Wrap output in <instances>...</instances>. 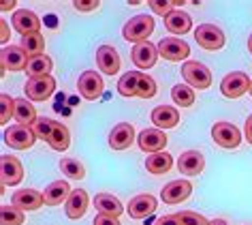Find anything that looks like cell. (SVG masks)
Listing matches in <instances>:
<instances>
[{
	"label": "cell",
	"instance_id": "f1b7e54d",
	"mask_svg": "<svg viewBox=\"0 0 252 225\" xmlns=\"http://www.w3.org/2000/svg\"><path fill=\"white\" fill-rule=\"evenodd\" d=\"M173 165V157L169 152H154L146 159V170L154 176H160V174H167Z\"/></svg>",
	"mask_w": 252,
	"mask_h": 225
},
{
	"label": "cell",
	"instance_id": "60d3db41",
	"mask_svg": "<svg viewBox=\"0 0 252 225\" xmlns=\"http://www.w3.org/2000/svg\"><path fill=\"white\" fill-rule=\"evenodd\" d=\"M94 225H122L116 217H107V215H96L94 217Z\"/></svg>",
	"mask_w": 252,
	"mask_h": 225
},
{
	"label": "cell",
	"instance_id": "f35d334b",
	"mask_svg": "<svg viewBox=\"0 0 252 225\" xmlns=\"http://www.w3.org/2000/svg\"><path fill=\"white\" fill-rule=\"evenodd\" d=\"M173 7H175V4H173V0H171V2H156V0H152V2H150V9H152L154 13H160L162 17L171 13Z\"/></svg>",
	"mask_w": 252,
	"mask_h": 225
},
{
	"label": "cell",
	"instance_id": "9c48e42d",
	"mask_svg": "<svg viewBox=\"0 0 252 225\" xmlns=\"http://www.w3.org/2000/svg\"><path fill=\"white\" fill-rule=\"evenodd\" d=\"M28 54L20 45H7L0 52V62H2V73L4 71H26L28 67Z\"/></svg>",
	"mask_w": 252,
	"mask_h": 225
},
{
	"label": "cell",
	"instance_id": "1f68e13d",
	"mask_svg": "<svg viewBox=\"0 0 252 225\" xmlns=\"http://www.w3.org/2000/svg\"><path fill=\"white\" fill-rule=\"evenodd\" d=\"M60 172L64 174L66 178H71V180H81L86 176V167L84 163H79L77 159H71V157H64L60 161Z\"/></svg>",
	"mask_w": 252,
	"mask_h": 225
},
{
	"label": "cell",
	"instance_id": "44dd1931",
	"mask_svg": "<svg viewBox=\"0 0 252 225\" xmlns=\"http://www.w3.org/2000/svg\"><path fill=\"white\" fill-rule=\"evenodd\" d=\"M158 208V202H156L154 195H148V193H143V195H137L128 202V215L130 219H146L148 215H152V212Z\"/></svg>",
	"mask_w": 252,
	"mask_h": 225
},
{
	"label": "cell",
	"instance_id": "5bb4252c",
	"mask_svg": "<svg viewBox=\"0 0 252 225\" xmlns=\"http://www.w3.org/2000/svg\"><path fill=\"white\" fill-rule=\"evenodd\" d=\"M192 193V185L188 180H171L162 187L160 191V199L165 204H180V202H186Z\"/></svg>",
	"mask_w": 252,
	"mask_h": 225
},
{
	"label": "cell",
	"instance_id": "f6af8a7d",
	"mask_svg": "<svg viewBox=\"0 0 252 225\" xmlns=\"http://www.w3.org/2000/svg\"><path fill=\"white\" fill-rule=\"evenodd\" d=\"M210 225H229V221H224V219H212Z\"/></svg>",
	"mask_w": 252,
	"mask_h": 225
},
{
	"label": "cell",
	"instance_id": "ac0fdd59",
	"mask_svg": "<svg viewBox=\"0 0 252 225\" xmlns=\"http://www.w3.org/2000/svg\"><path fill=\"white\" fill-rule=\"evenodd\" d=\"M203 167H205V159L199 150H186L178 159V170L184 176H199L203 172Z\"/></svg>",
	"mask_w": 252,
	"mask_h": 225
},
{
	"label": "cell",
	"instance_id": "30bf717a",
	"mask_svg": "<svg viewBox=\"0 0 252 225\" xmlns=\"http://www.w3.org/2000/svg\"><path fill=\"white\" fill-rule=\"evenodd\" d=\"M190 47L186 41L178 39V37H167L158 43V56H162L165 60H173V62H182L188 58Z\"/></svg>",
	"mask_w": 252,
	"mask_h": 225
},
{
	"label": "cell",
	"instance_id": "e0dca14e",
	"mask_svg": "<svg viewBox=\"0 0 252 225\" xmlns=\"http://www.w3.org/2000/svg\"><path fill=\"white\" fill-rule=\"evenodd\" d=\"M130 58L139 69H152L158 60V45L150 41H143V43H137L130 52Z\"/></svg>",
	"mask_w": 252,
	"mask_h": 225
},
{
	"label": "cell",
	"instance_id": "603a6c76",
	"mask_svg": "<svg viewBox=\"0 0 252 225\" xmlns=\"http://www.w3.org/2000/svg\"><path fill=\"white\" fill-rule=\"evenodd\" d=\"M92 204H94V208L98 210V215H107V217L120 219V215L124 212L122 202H120L116 195H111V193H98V195L94 197Z\"/></svg>",
	"mask_w": 252,
	"mask_h": 225
},
{
	"label": "cell",
	"instance_id": "4316f807",
	"mask_svg": "<svg viewBox=\"0 0 252 225\" xmlns=\"http://www.w3.org/2000/svg\"><path fill=\"white\" fill-rule=\"evenodd\" d=\"M47 144L54 150H58V152H64V150L71 146V131H68L62 122L54 120V124H52V135H49V142Z\"/></svg>",
	"mask_w": 252,
	"mask_h": 225
},
{
	"label": "cell",
	"instance_id": "b9f144b4",
	"mask_svg": "<svg viewBox=\"0 0 252 225\" xmlns=\"http://www.w3.org/2000/svg\"><path fill=\"white\" fill-rule=\"evenodd\" d=\"M154 225H182V223H180V217L178 215H165V217L156 219Z\"/></svg>",
	"mask_w": 252,
	"mask_h": 225
},
{
	"label": "cell",
	"instance_id": "7c38bea8",
	"mask_svg": "<svg viewBox=\"0 0 252 225\" xmlns=\"http://www.w3.org/2000/svg\"><path fill=\"white\" fill-rule=\"evenodd\" d=\"M11 24H13V28H15L22 37L41 33V20H39V15H36L34 11H28V9L15 11L13 17H11Z\"/></svg>",
	"mask_w": 252,
	"mask_h": 225
},
{
	"label": "cell",
	"instance_id": "484cf974",
	"mask_svg": "<svg viewBox=\"0 0 252 225\" xmlns=\"http://www.w3.org/2000/svg\"><path fill=\"white\" fill-rule=\"evenodd\" d=\"M13 118L17 120V124H24V127H32L36 122V110L34 105L30 103V99H15V114Z\"/></svg>",
	"mask_w": 252,
	"mask_h": 225
},
{
	"label": "cell",
	"instance_id": "4dcf8cb0",
	"mask_svg": "<svg viewBox=\"0 0 252 225\" xmlns=\"http://www.w3.org/2000/svg\"><path fill=\"white\" fill-rule=\"evenodd\" d=\"M20 47L28 54V58H34V56H43V54H45V39H43L41 33L22 37Z\"/></svg>",
	"mask_w": 252,
	"mask_h": 225
},
{
	"label": "cell",
	"instance_id": "d590c367",
	"mask_svg": "<svg viewBox=\"0 0 252 225\" xmlns=\"http://www.w3.org/2000/svg\"><path fill=\"white\" fill-rule=\"evenodd\" d=\"M156 95V79L139 73V99H152Z\"/></svg>",
	"mask_w": 252,
	"mask_h": 225
},
{
	"label": "cell",
	"instance_id": "d4e9b609",
	"mask_svg": "<svg viewBox=\"0 0 252 225\" xmlns=\"http://www.w3.org/2000/svg\"><path fill=\"white\" fill-rule=\"evenodd\" d=\"M71 185L66 183V180H56L47 187L45 191H43V199H45L47 206H60L62 202L66 204L68 195H71Z\"/></svg>",
	"mask_w": 252,
	"mask_h": 225
},
{
	"label": "cell",
	"instance_id": "bcb514c9",
	"mask_svg": "<svg viewBox=\"0 0 252 225\" xmlns=\"http://www.w3.org/2000/svg\"><path fill=\"white\" fill-rule=\"evenodd\" d=\"M0 7H2V11L13 9V7H15V0H11V2H2V4H0Z\"/></svg>",
	"mask_w": 252,
	"mask_h": 225
},
{
	"label": "cell",
	"instance_id": "52a82bcc",
	"mask_svg": "<svg viewBox=\"0 0 252 225\" xmlns=\"http://www.w3.org/2000/svg\"><path fill=\"white\" fill-rule=\"evenodd\" d=\"M54 90H56V79L52 75L32 77L26 82V86H24V92H26V97L30 101H47V99L54 95Z\"/></svg>",
	"mask_w": 252,
	"mask_h": 225
},
{
	"label": "cell",
	"instance_id": "2e32d148",
	"mask_svg": "<svg viewBox=\"0 0 252 225\" xmlns=\"http://www.w3.org/2000/svg\"><path fill=\"white\" fill-rule=\"evenodd\" d=\"M96 65L100 69V73L105 75H116L122 67V60H120V54L113 45H100L96 49Z\"/></svg>",
	"mask_w": 252,
	"mask_h": 225
},
{
	"label": "cell",
	"instance_id": "7a4b0ae2",
	"mask_svg": "<svg viewBox=\"0 0 252 225\" xmlns=\"http://www.w3.org/2000/svg\"><path fill=\"white\" fill-rule=\"evenodd\" d=\"M182 77L190 88L205 90L212 86V71L199 60H186L182 65Z\"/></svg>",
	"mask_w": 252,
	"mask_h": 225
},
{
	"label": "cell",
	"instance_id": "e575fe53",
	"mask_svg": "<svg viewBox=\"0 0 252 225\" xmlns=\"http://www.w3.org/2000/svg\"><path fill=\"white\" fill-rule=\"evenodd\" d=\"M15 114V99L11 95H0V124H7Z\"/></svg>",
	"mask_w": 252,
	"mask_h": 225
},
{
	"label": "cell",
	"instance_id": "7dc6e473",
	"mask_svg": "<svg viewBox=\"0 0 252 225\" xmlns=\"http://www.w3.org/2000/svg\"><path fill=\"white\" fill-rule=\"evenodd\" d=\"M248 49H250V54H252V35H250V39H248Z\"/></svg>",
	"mask_w": 252,
	"mask_h": 225
},
{
	"label": "cell",
	"instance_id": "7402d4cb",
	"mask_svg": "<svg viewBox=\"0 0 252 225\" xmlns=\"http://www.w3.org/2000/svg\"><path fill=\"white\" fill-rule=\"evenodd\" d=\"M152 122L156 124V129L165 131V129H173L178 127L180 122V112L171 108V105H158V108L152 110Z\"/></svg>",
	"mask_w": 252,
	"mask_h": 225
},
{
	"label": "cell",
	"instance_id": "836d02e7",
	"mask_svg": "<svg viewBox=\"0 0 252 225\" xmlns=\"http://www.w3.org/2000/svg\"><path fill=\"white\" fill-rule=\"evenodd\" d=\"M26 217H24V210L11 206H2L0 208V225H24Z\"/></svg>",
	"mask_w": 252,
	"mask_h": 225
},
{
	"label": "cell",
	"instance_id": "f546056e",
	"mask_svg": "<svg viewBox=\"0 0 252 225\" xmlns=\"http://www.w3.org/2000/svg\"><path fill=\"white\" fill-rule=\"evenodd\" d=\"M52 69H54V60L49 58L47 54H43V56H34V58L28 60L26 73H28L30 79L32 77H45V75L52 73Z\"/></svg>",
	"mask_w": 252,
	"mask_h": 225
},
{
	"label": "cell",
	"instance_id": "8992f818",
	"mask_svg": "<svg viewBox=\"0 0 252 225\" xmlns=\"http://www.w3.org/2000/svg\"><path fill=\"white\" fill-rule=\"evenodd\" d=\"M212 140L218 144L220 148L224 150H233L239 146V142H242V133H239V129L235 124L231 122H216L212 127Z\"/></svg>",
	"mask_w": 252,
	"mask_h": 225
},
{
	"label": "cell",
	"instance_id": "8d00e7d4",
	"mask_svg": "<svg viewBox=\"0 0 252 225\" xmlns=\"http://www.w3.org/2000/svg\"><path fill=\"white\" fill-rule=\"evenodd\" d=\"M52 124H54V120H49V118H36V122L32 124L34 135L39 137V140H43V142H49V135H52Z\"/></svg>",
	"mask_w": 252,
	"mask_h": 225
},
{
	"label": "cell",
	"instance_id": "ffe728a7",
	"mask_svg": "<svg viewBox=\"0 0 252 225\" xmlns=\"http://www.w3.org/2000/svg\"><path fill=\"white\" fill-rule=\"evenodd\" d=\"M135 142V127L130 122H120L109 133V146L113 150H126Z\"/></svg>",
	"mask_w": 252,
	"mask_h": 225
},
{
	"label": "cell",
	"instance_id": "ab89813d",
	"mask_svg": "<svg viewBox=\"0 0 252 225\" xmlns=\"http://www.w3.org/2000/svg\"><path fill=\"white\" fill-rule=\"evenodd\" d=\"M73 7L81 11V13H88V11H96L100 7L98 0H94V2H81V0H77V2H73Z\"/></svg>",
	"mask_w": 252,
	"mask_h": 225
},
{
	"label": "cell",
	"instance_id": "c3c4849f",
	"mask_svg": "<svg viewBox=\"0 0 252 225\" xmlns=\"http://www.w3.org/2000/svg\"><path fill=\"white\" fill-rule=\"evenodd\" d=\"M248 92H250V97H252V84H250V90Z\"/></svg>",
	"mask_w": 252,
	"mask_h": 225
},
{
	"label": "cell",
	"instance_id": "9a60e30c",
	"mask_svg": "<svg viewBox=\"0 0 252 225\" xmlns=\"http://www.w3.org/2000/svg\"><path fill=\"white\" fill-rule=\"evenodd\" d=\"M11 204L24 212H32L39 210L45 204V199H43V193H39L36 189H20L11 195Z\"/></svg>",
	"mask_w": 252,
	"mask_h": 225
},
{
	"label": "cell",
	"instance_id": "7bdbcfd3",
	"mask_svg": "<svg viewBox=\"0 0 252 225\" xmlns=\"http://www.w3.org/2000/svg\"><path fill=\"white\" fill-rule=\"evenodd\" d=\"M244 133H246V140H248V144H252V114L248 116V120H246Z\"/></svg>",
	"mask_w": 252,
	"mask_h": 225
},
{
	"label": "cell",
	"instance_id": "6da1fadb",
	"mask_svg": "<svg viewBox=\"0 0 252 225\" xmlns=\"http://www.w3.org/2000/svg\"><path fill=\"white\" fill-rule=\"evenodd\" d=\"M152 33H154V17L148 15V13L135 15L133 20H128L124 24V30H122L124 39L130 41V43H135V45H137V43L148 41Z\"/></svg>",
	"mask_w": 252,
	"mask_h": 225
},
{
	"label": "cell",
	"instance_id": "4fadbf2b",
	"mask_svg": "<svg viewBox=\"0 0 252 225\" xmlns=\"http://www.w3.org/2000/svg\"><path fill=\"white\" fill-rule=\"evenodd\" d=\"M137 144H139V148L143 152H162V148L167 146V133L160 129H143L139 137H137Z\"/></svg>",
	"mask_w": 252,
	"mask_h": 225
},
{
	"label": "cell",
	"instance_id": "83f0119b",
	"mask_svg": "<svg viewBox=\"0 0 252 225\" xmlns=\"http://www.w3.org/2000/svg\"><path fill=\"white\" fill-rule=\"evenodd\" d=\"M139 73L141 71H128L120 77V82H118V95L120 97H126V99L139 97Z\"/></svg>",
	"mask_w": 252,
	"mask_h": 225
},
{
	"label": "cell",
	"instance_id": "ba28073f",
	"mask_svg": "<svg viewBox=\"0 0 252 225\" xmlns=\"http://www.w3.org/2000/svg\"><path fill=\"white\" fill-rule=\"evenodd\" d=\"M77 88H79V95L84 99H88V101H96V99L103 95L105 84H103V77H100L96 71H84L79 75Z\"/></svg>",
	"mask_w": 252,
	"mask_h": 225
},
{
	"label": "cell",
	"instance_id": "74e56055",
	"mask_svg": "<svg viewBox=\"0 0 252 225\" xmlns=\"http://www.w3.org/2000/svg\"><path fill=\"white\" fill-rule=\"evenodd\" d=\"M178 217H180L182 225H210V221H207L203 215L192 212V210H182V212H178Z\"/></svg>",
	"mask_w": 252,
	"mask_h": 225
},
{
	"label": "cell",
	"instance_id": "277c9868",
	"mask_svg": "<svg viewBox=\"0 0 252 225\" xmlns=\"http://www.w3.org/2000/svg\"><path fill=\"white\" fill-rule=\"evenodd\" d=\"M36 142V135L32 127H24V124H13V127L4 129V144L13 150H28Z\"/></svg>",
	"mask_w": 252,
	"mask_h": 225
},
{
	"label": "cell",
	"instance_id": "5b68a950",
	"mask_svg": "<svg viewBox=\"0 0 252 225\" xmlns=\"http://www.w3.org/2000/svg\"><path fill=\"white\" fill-rule=\"evenodd\" d=\"M250 84H252V79L246 73L233 71L229 75H224V79L220 82V92H222L226 99H239L250 90Z\"/></svg>",
	"mask_w": 252,
	"mask_h": 225
},
{
	"label": "cell",
	"instance_id": "3957f363",
	"mask_svg": "<svg viewBox=\"0 0 252 225\" xmlns=\"http://www.w3.org/2000/svg\"><path fill=\"white\" fill-rule=\"evenodd\" d=\"M194 41L199 43V47L207 49V52H218L224 47V33L214 24H201L194 30Z\"/></svg>",
	"mask_w": 252,
	"mask_h": 225
},
{
	"label": "cell",
	"instance_id": "d6a6232c",
	"mask_svg": "<svg viewBox=\"0 0 252 225\" xmlns=\"http://www.w3.org/2000/svg\"><path fill=\"white\" fill-rule=\"evenodd\" d=\"M171 99L175 101V105L180 108H190L194 103V88H190L188 84H178L171 88Z\"/></svg>",
	"mask_w": 252,
	"mask_h": 225
},
{
	"label": "cell",
	"instance_id": "d6986e66",
	"mask_svg": "<svg viewBox=\"0 0 252 225\" xmlns=\"http://www.w3.org/2000/svg\"><path fill=\"white\" fill-rule=\"evenodd\" d=\"M88 206H90V197L84 189H73V193L68 195L66 204H64V210H66V217L71 221H79L81 217L86 215Z\"/></svg>",
	"mask_w": 252,
	"mask_h": 225
},
{
	"label": "cell",
	"instance_id": "cb8c5ba5",
	"mask_svg": "<svg viewBox=\"0 0 252 225\" xmlns=\"http://www.w3.org/2000/svg\"><path fill=\"white\" fill-rule=\"evenodd\" d=\"M165 28L173 35H186L192 28V20L182 9H173L169 15H165Z\"/></svg>",
	"mask_w": 252,
	"mask_h": 225
},
{
	"label": "cell",
	"instance_id": "8fae6325",
	"mask_svg": "<svg viewBox=\"0 0 252 225\" xmlns=\"http://www.w3.org/2000/svg\"><path fill=\"white\" fill-rule=\"evenodd\" d=\"M24 180V167L20 163L17 157H11V154H4L0 159V183H2V189L7 185L15 187Z\"/></svg>",
	"mask_w": 252,
	"mask_h": 225
},
{
	"label": "cell",
	"instance_id": "ee69618b",
	"mask_svg": "<svg viewBox=\"0 0 252 225\" xmlns=\"http://www.w3.org/2000/svg\"><path fill=\"white\" fill-rule=\"evenodd\" d=\"M0 28H2V35H0V41H2V43H7L9 41V24L7 22H0Z\"/></svg>",
	"mask_w": 252,
	"mask_h": 225
}]
</instances>
